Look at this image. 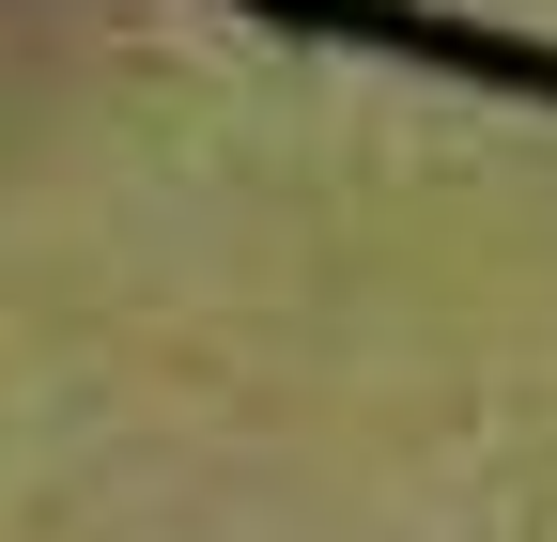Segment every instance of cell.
Segmentation results:
<instances>
[{"instance_id":"6da1fadb","label":"cell","mask_w":557,"mask_h":542,"mask_svg":"<svg viewBox=\"0 0 557 542\" xmlns=\"http://www.w3.org/2000/svg\"><path fill=\"white\" fill-rule=\"evenodd\" d=\"M94 32H109V0H0V156L62 109V78L94 62Z\"/></svg>"}]
</instances>
